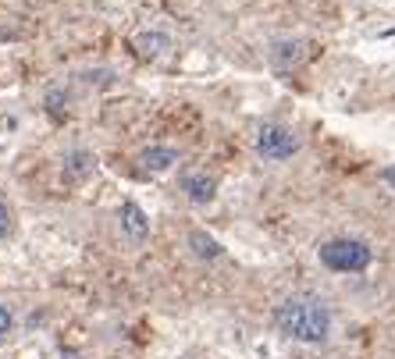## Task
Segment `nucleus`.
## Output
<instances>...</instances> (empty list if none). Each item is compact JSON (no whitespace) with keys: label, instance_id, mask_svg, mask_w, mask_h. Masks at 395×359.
Here are the masks:
<instances>
[{"label":"nucleus","instance_id":"11","mask_svg":"<svg viewBox=\"0 0 395 359\" xmlns=\"http://www.w3.org/2000/svg\"><path fill=\"white\" fill-rule=\"evenodd\" d=\"M8 231H11V210L0 203V238H8Z\"/></svg>","mask_w":395,"mask_h":359},{"label":"nucleus","instance_id":"7","mask_svg":"<svg viewBox=\"0 0 395 359\" xmlns=\"http://www.w3.org/2000/svg\"><path fill=\"white\" fill-rule=\"evenodd\" d=\"M139 160H143L146 171H168V167L178 164V150H171V146H150Z\"/></svg>","mask_w":395,"mask_h":359},{"label":"nucleus","instance_id":"5","mask_svg":"<svg viewBox=\"0 0 395 359\" xmlns=\"http://www.w3.org/2000/svg\"><path fill=\"white\" fill-rule=\"evenodd\" d=\"M182 192H185L193 203H210L214 192H217V182H214L207 171H185V175H182Z\"/></svg>","mask_w":395,"mask_h":359},{"label":"nucleus","instance_id":"1","mask_svg":"<svg viewBox=\"0 0 395 359\" xmlns=\"http://www.w3.org/2000/svg\"><path fill=\"white\" fill-rule=\"evenodd\" d=\"M274 324L281 334L296 338V341H306V345H324L331 338V309L324 299L317 295H288L278 309H274Z\"/></svg>","mask_w":395,"mask_h":359},{"label":"nucleus","instance_id":"6","mask_svg":"<svg viewBox=\"0 0 395 359\" xmlns=\"http://www.w3.org/2000/svg\"><path fill=\"white\" fill-rule=\"evenodd\" d=\"M121 228H125V235L129 238H146V231H150V217L143 214V206L139 203H125L121 206Z\"/></svg>","mask_w":395,"mask_h":359},{"label":"nucleus","instance_id":"12","mask_svg":"<svg viewBox=\"0 0 395 359\" xmlns=\"http://www.w3.org/2000/svg\"><path fill=\"white\" fill-rule=\"evenodd\" d=\"M11 324H15L11 309H8V306H0V334H8V331H11Z\"/></svg>","mask_w":395,"mask_h":359},{"label":"nucleus","instance_id":"2","mask_svg":"<svg viewBox=\"0 0 395 359\" xmlns=\"http://www.w3.org/2000/svg\"><path fill=\"white\" fill-rule=\"evenodd\" d=\"M317 256H320V263H324L328 270H335V274H359V270L370 267L374 249H370L363 238H331V242H324V245L317 249Z\"/></svg>","mask_w":395,"mask_h":359},{"label":"nucleus","instance_id":"10","mask_svg":"<svg viewBox=\"0 0 395 359\" xmlns=\"http://www.w3.org/2000/svg\"><path fill=\"white\" fill-rule=\"evenodd\" d=\"M93 164H97V160H93L90 153H72V157H68V164H65V171H68L72 178H82V175H90V171H93Z\"/></svg>","mask_w":395,"mask_h":359},{"label":"nucleus","instance_id":"3","mask_svg":"<svg viewBox=\"0 0 395 359\" xmlns=\"http://www.w3.org/2000/svg\"><path fill=\"white\" fill-rule=\"evenodd\" d=\"M296 150H299V136L288 125H278V121L260 125V132H256V153L264 160H288Z\"/></svg>","mask_w":395,"mask_h":359},{"label":"nucleus","instance_id":"4","mask_svg":"<svg viewBox=\"0 0 395 359\" xmlns=\"http://www.w3.org/2000/svg\"><path fill=\"white\" fill-rule=\"evenodd\" d=\"M303 57H306V40H274V47H271V65L278 72L303 65Z\"/></svg>","mask_w":395,"mask_h":359},{"label":"nucleus","instance_id":"9","mask_svg":"<svg viewBox=\"0 0 395 359\" xmlns=\"http://www.w3.org/2000/svg\"><path fill=\"white\" fill-rule=\"evenodd\" d=\"M171 47V40L164 36V33H143L139 36V50L146 54V57H157V54H164Z\"/></svg>","mask_w":395,"mask_h":359},{"label":"nucleus","instance_id":"13","mask_svg":"<svg viewBox=\"0 0 395 359\" xmlns=\"http://www.w3.org/2000/svg\"><path fill=\"white\" fill-rule=\"evenodd\" d=\"M381 178H384V182H388V185H391V189H395V167H388V171H384V175H381Z\"/></svg>","mask_w":395,"mask_h":359},{"label":"nucleus","instance_id":"8","mask_svg":"<svg viewBox=\"0 0 395 359\" xmlns=\"http://www.w3.org/2000/svg\"><path fill=\"white\" fill-rule=\"evenodd\" d=\"M189 245H193V253H196L200 260H217V256H221V242H217L214 235H207L203 228H193V231H189Z\"/></svg>","mask_w":395,"mask_h":359}]
</instances>
